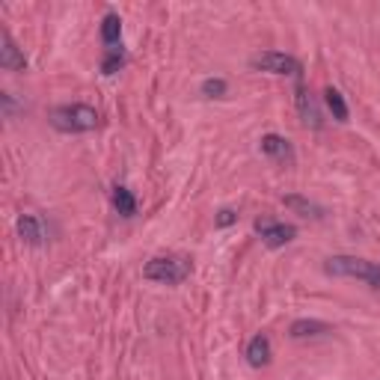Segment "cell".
<instances>
[{"label":"cell","instance_id":"cell-4","mask_svg":"<svg viewBox=\"0 0 380 380\" xmlns=\"http://www.w3.org/2000/svg\"><path fill=\"white\" fill-rule=\"evenodd\" d=\"M252 69H261V71H270V75H300V60H294L292 54H279V51H265V54H256L250 60Z\"/></svg>","mask_w":380,"mask_h":380},{"label":"cell","instance_id":"cell-6","mask_svg":"<svg viewBox=\"0 0 380 380\" xmlns=\"http://www.w3.org/2000/svg\"><path fill=\"white\" fill-rule=\"evenodd\" d=\"M0 66L9 69V71H21L27 66L24 54L18 51V45L12 42V36L6 30H0Z\"/></svg>","mask_w":380,"mask_h":380},{"label":"cell","instance_id":"cell-1","mask_svg":"<svg viewBox=\"0 0 380 380\" xmlns=\"http://www.w3.org/2000/svg\"><path fill=\"white\" fill-rule=\"evenodd\" d=\"M51 125L62 134H84L98 125V113L89 104H62L51 110Z\"/></svg>","mask_w":380,"mask_h":380},{"label":"cell","instance_id":"cell-14","mask_svg":"<svg viewBox=\"0 0 380 380\" xmlns=\"http://www.w3.org/2000/svg\"><path fill=\"white\" fill-rule=\"evenodd\" d=\"M324 95H327V107L333 110V116H336L339 122H348V104H345V98H342L339 89H333V86H330Z\"/></svg>","mask_w":380,"mask_h":380},{"label":"cell","instance_id":"cell-2","mask_svg":"<svg viewBox=\"0 0 380 380\" xmlns=\"http://www.w3.org/2000/svg\"><path fill=\"white\" fill-rule=\"evenodd\" d=\"M330 276H351V279H363L372 288H380V265L368 259H357V256H333L324 265Z\"/></svg>","mask_w":380,"mask_h":380},{"label":"cell","instance_id":"cell-7","mask_svg":"<svg viewBox=\"0 0 380 380\" xmlns=\"http://www.w3.org/2000/svg\"><path fill=\"white\" fill-rule=\"evenodd\" d=\"M297 110H300V116H303L306 125H312V128H321V113H318V107H315L312 95L306 93L303 86L297 89Z\"/></svg>","mask_w":380,"mask_h":380},{"label":"cell","instance_id":"cell-9","mask_svg":"<svg viewBox=\"0 0 380 380\" xmlns=\"http://www.w3.org/2000/svg\"><path fill=\"white\" fill-rule=\"evenodd\" d=\"M247 359H250V366H268V359H270V342L268 336H256V339H250V345H247Z\"/></svg>","mask_w":380,"mask_h":380},{"label":"cell","instance_id":"cell-13","mask_svg":"<svg viewBox=\"0 0 380 380\" xmlns=\"http://www.w3.org/2000/svg\"><path fill=\"white\" fill-rule=\"evenodd\" d=\"M119 36H122V21L116 15H107L104 24H102V39H104V45L110 51L116 48V45H119Z\"/></svg>","mask_w":380,"mask_h":380},{"label":"cell","instance_id":"cell-17","mask_svg":"<svg viewBox=\"0 0 380 380\" xmlns=\"http://www.w3.org/2000/svg\"><path fill=\"white\" fill-rule=\"evenodd\" d=\"M202 93H205V95H211V98H217V95H223V93H226V84H223L220 78H217V80H205V84H202Z\"/></svg>","mask_w":380,"mask_h":380},{"label":"cell","instance_id":"cell-16","mask_svg":"<svg viewBox=\"0 0 380 380\" xmlns=\"http://www.w3.org/2000/svg\"><path fill=\"white\" fill-rule=\"evenodd\" d=\"M122 62H125V60H122V54H119V51H116V48H113V51H110V57H107V60H104V66H102V71H104V75H113V71H119V69H122Z\"/></svg>","mask_w":380,"mask_h":380},{"label":"cell","instance_id":"cell-3","mask_svg":"<svg viewBox=\"0 0 380 380\" xmlns=\"http://www.w3.org/2000/svg\"><path fill=\"white\" fill-rule=\"evenodd\" d=\"M187 274H190V265L178 256H158L143 268V276L146 279H152V283H167V285L182 283Z\"/></svg>","mask_w":380,"mask_h":380},{"label":"cell","instance_id":"cell-18","mask_svg":"<svg viewBox=\"0 0 380 380\" xmlns=\"http://www.w3.org/2000/svg\"><path fill=\"white\" fill-rule=\"evenodd\" d=\"M235 220H238V214H235L232 208H223L220 217H217V226H232Z\"/></svg>","mask_w":380,"mask_h":380},{"label":"cell","instance_id":"cell-5","mask_svg":"<svg viewBox=\"0 0 380 380\" xmlns=\"http://www.w3.org/2000/svg\"><path fill=\"white\" fill-rule=\"evenodd\" d=\"M256 232L261 235V241L268 247H283L294 238V226H285V223H268V220H256Z\"/></svg>","mask_w":380,"mask_h":380},{"label":"cell","instance_id":"cell-11","mask_svg":"<svg viewBox=\"0 0 380 380\" xmlns=\"http://www.w3.org/2000/svg\"><path fill=\"white\" fill-rule=\"evenodd\" d=\"M18 232H21V238H24L27 244H42V238H45L42 223L36 220L33 214H24L21 220H18Z\"/></svg>","mask_w":380,"mask_h":380},{"label":"cell","instance_id":"cell-8","mask_svg":"<svg viewBox=\"0 0 380 380\" xmlns=\"http://www.w3.org/2000/svg\"><path fill=\"white\" fill-rule=\"evenodd\" d=\"M261 152L276 161H292V146H288V140H283L279 134H268V137H261Z\"/></svg>","mask_w":380,"mask_h":380},{"label":"cell","instance_id":"cell-10","mask_svg":"<svg viewBox=\"0 0 380 380\" xmlns=\"http://www.w3.org/2000/svg\"><path fill=\"white\" fill-rule=\"evenodd\" d=\"M292 339H306V336H327L330 333V324L324 321H294L292 324Z\"/></svg>","mask_w":380,"mask_h":380},{"label":"cell","instance_id":"cell-12","mask_svg":"<svg viewBox=\"0 0 380 380\" xmlns=\"http://www.w3.org/2000/svg\"><path fill=\"white\" fill-rule=\"evenodd\" d=\"M113 205H116V211H119L122 217L137 214V199H134V193L128 187H116L113 190Z\"/></svg>","mask_w":380,"mask_h":380},{"label":"cell","instance_id":"cell-15","mask_svg":"<svg viewBox=\"0 0 380 380\" xmlns=\"http://www.w3.org/2000/svg\"><path fill=\"white\" fill-rule=\"evenodd\" d=\"M285 205L294 208V211H300L303 217H321L324 214L315 202H309V199H300V196H285Z\"/></svg>","mask_w":380,"mask_h":380}]
</instances>
